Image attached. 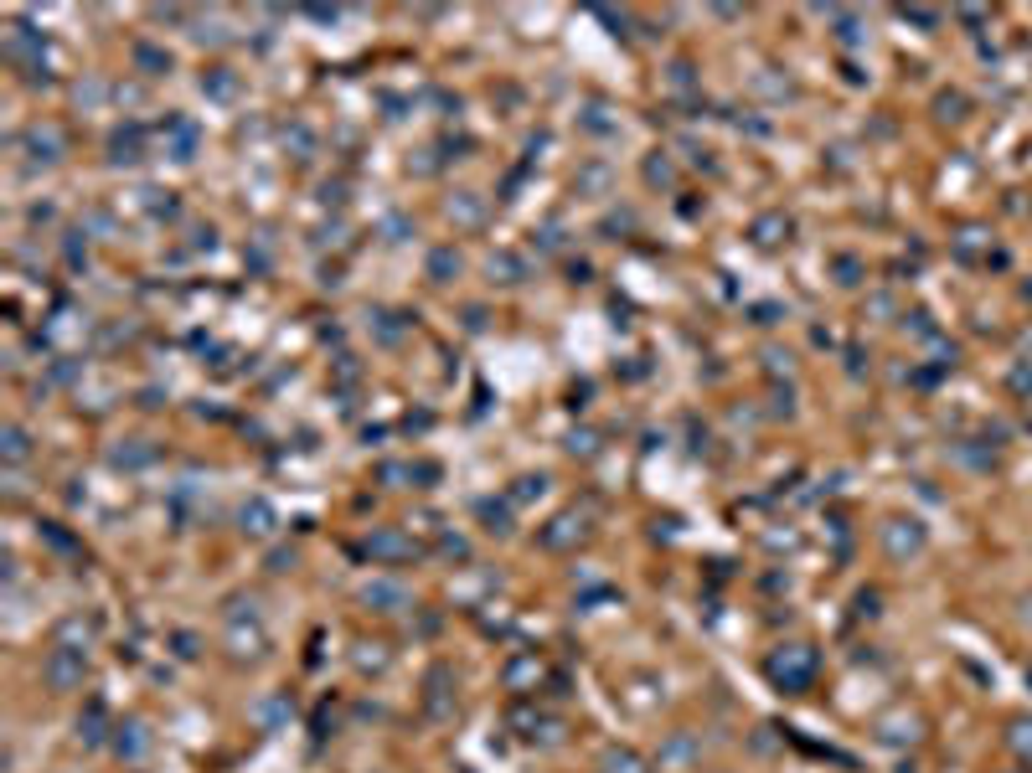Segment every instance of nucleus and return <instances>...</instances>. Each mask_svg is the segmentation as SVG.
Listing matches in <instances>:
<instances>
[{
	"mask_svg": "<svg viewBox=\"0 0 1032 773\" xmlns=\"http://www.w3.org/2000/svg\"><path fill=\"white\" fill-rule=\"evenodd\" d=\"M645 180L651 186H671L676 180V165H671L666 155H656V160H645Z\"/></svg>",
	"mask_w": 1032,
	"mask_h": 773,
	"instance_id": "obj_18",
	"label": "nucleus"
},
{
	"mask_svg": "<svg viewBox=\"0 0 1032 773\" xmlns=\"http://www.w3.org/2000/svg\"><path fill=\"white\" fill-rule=\"evenodd\" d=\"M366 557H377V563H408V557H419V547L403 532H372L366 536Z\"/></svg>",
	"mask_w": 1032,
	"mask_h": 773,
	"instance_id": "obj_5",
	"label": "nucleus"
},
{
	"mask_svg": "<svg viewBox=\"0 0 1032 773\" xmlns=\"http://www.w3.org/2000/svg\"><path fill=\"white\" fill-rule=\"evenodd\" d=\"M202 88H212L217 98H227V93H233V78H227V67H217L212 78H202Z\"/></svg>",
	"mask_w": 1032,
	"mask_h": 773,
	"instance_id": "obj_24",
	"label": "nucleus"
},
{
	"mask_svg": "<svg viewBox=\"0 0 1032 773\" xmlns=\"http://www.w3.org/2000/svg\"><path fill=\"white\" fill-rule=\"evenodd\" d=\"M589 536V516H578V510H568V516H558L552 526L543 532V547L547 552H568L574 541H583Z\"/></svg>",
	"mask_w": 1032,
	"mask_h": 773,
	"instance_id": "obj_4",
	"label": "nucleus"
},
{
	"mask_svg": "<svg viewBox=\"0 0 1032 773\" xmlns=\"http://www.w3.org/2000/svg\"><path fill=\"white\" fill-rule=\"evenodd\" d=\"M749 238L759 242V248H780V242L789 238V217L785 211H759L754 227H749Z\"/></svg>",
	"mask_w": 1032,
	"mask_h": 773,
	"instance_id": "obj_7",
	"label": "nucleus"
},
{
	"mask_svg": "<svg viewBox=\"0 0 1032 773\" xmlns=\"http://www.w3.org/2000/svg\"><path fill=\"white\" fill-rule=\"evenodd\" d=\"M444 552H450V557H470V547H465L459 536H444Z\"/></svg>",
	"mask_w": 1032,
	"mask_h": 773,
	"instance_id": "obj_26",
	"label": "nucleus"
},
{
	"mask_svg": "<svg viewBox=\"0 0 1032 773\" xmlns=\"http://www.w3.org/2000/svg\"><path fill=\"white\" fill-rule=\"evenodd\" d=\"M490 273H501V284H516V279H521V258L501 253V258H490Z\"/></svg>",
	"mask_w": 1032,
	"mask_h": 773,
	"instance_id": "obj_22",
	"label": "nucleus"
},
{
	"mask_svg": "<svg viewBox=\"0 0 1032 773\" xmlns=\"http://www.w3.org/2000/svg\"><path fill=\"white\" fill-rule=\"evenodd\" d=\"M1012 747L1032 763V722H1017V727H1012Z\"/></svg>",
	"mask_w": 1032,
	"mask_h": 773,
	"instance_id": "obj_23",
	"label": "nucleus"
},
{
	"mask_svg": "<svg viewBox=\"0 0 1032 773\" xmlns=\"http://www.w3.org/2000/svg\"><path fill=\"white\" fill-rule=\"evenodd\" d=\"M366 603H382V614H397V608L408 603V593H403L397 583H372V588H366Z\"/></svg>",
	"mask_w": 1032,
	"mask_h": 773,
	"instance_id": "obj_11",
	"label": "nucleus"
},
{
	"mask_svg": "<svg viewBox=\"0 0 1032 773\" xmlns=\"http://www.w3.org/2000/svg\"><path fill=\"white\" fill-rule=\"evenodd\" d=\"M42 681L52 685V691H73V685H83V650H52L42 660Z\"/></svg>",
	"mask_w": 1032,
	"mask_h": 773,
	"instance_id": "obj_2",
	"label": "nucleus"
},
{
	"mask_svg": "<svg viewBox=\"0 0 1032 773\" xmlns=\"http://www.w3.org/2000/svg\"><path fill=\"white\" fill-rule=\"evenodd\" d=\"M109 149H114V160H140V129H119Z\"/></svg>",
	"mask_w": 1032,
	"mask_h": 773,
	"instance_id": "obj_17",
	"label": "nucleus"
},
{
	"mask_svg": "<svg viewBox=\"0 0 1032 773\" xmlns=\"http://www.w3.org/2000/svg\"><path fill=\"white\" fill-rule=\"evenodd\" d=\"M27 149H31V160L52 165V160H62V134L52 129V124H31V129H27Z\"/></svg>",
	"mask_w": 1032,
	"mask_h": 773,
	"instance_id": "obj_6",
	"label": "nucleus"
},
{
	"mask_svg": "<svg viewBox=\"0 0 1032 773\" xmlns=\"http://www.w3.org/2000/svg\"><path fill=\"white\" fill-rule=\"evenodd\" d=\"M882 541H888V552H893V557H904V552H919V547H924V532H919L913 521H888Z\"/></svg>",
	"mask_w": 1032,
	"mask_h": 773,
	"instance_id": "obj_8",
	"label": "nucleus"
},
{
	"mask_svg": "<svg viewBox=\"0 0 1032 773\" xmlns=\"http://www.w3.org/2000/svg\"><path fill=\"white\" fill-rule=\"evenodd\" d=\"M140 444H145V439H129V448H114V464H119V470H124V464H129V470L150 464V459H155V448H140Z\"/></svg>",
	"mask_w": 1032,
	"mask_h": 773,
	"instance_id": "obj_16",
	"label": "nucleus"
},
{
	"mask_svg": "<svg viewBox=\"0 0 1032 773\" xmlns=\"http://www.w3.org/2000/svg\"><path fill=\"white\" fill-rule=\"evenodd\" d=\"M114 747H119V758H140V753L150 747V738H145V727H140V722H129V727H119Z\"/></svg>",
	"mask_w": 1032,
	"mask_h": 773,
	"instance_id": "obj_10",
	"label": "nucleus"
},
{
	"mask_svg": "<svg viewBox=\"0 0 1032 773\" xmlns=\"http://www.w3.org/2000/svg\"><path fill=\"white\" fill-rule=\"evenodd\" d=\"M512 727H521V738H537V727H543V716L532 712V707H512Z\"/></svg>",
	"mask_w": 1032,
	"mask_h": 773,
	"instance_id": "obj_21",
	"label": "nucleus"
},
{
	"mask_svg": "<svg viewBox=\"0 0 1032 773\" xmlns=\"http://www.w3.org/2000/svg\"><path fill=\"white\" fill-rule=\"evenodd\" d=\"M0 444H5V464H27L31 459V439H27V428H16V423H5Z\"/></svg>",
	"mask_w": 1032,
	"mask_h": 773,
	"instance_id": "obj_9",
	"label": "nucleus"
},
{
	"mask_svg": "<svg viewBox=\"0 0 1032 773\" xmlns=\"http://www.w3.org/2000/svg\"><path fill=\"white\" fill-rule=\"evenodd\" d=\"M769 681L780 685V691H805V685L816 681V650L811 645H780V650L769 654Z\"/></svg>",
	"mask_w": 1032,
	"mask_h": 773,
	"instance_id": "obj_1",
	"label": "nucleus"
},
{
	"mask_svg": "<svg viewBox=\"0 0 1032 773\" xmlns=\"http://www.w3.org/2000/svg\"><path fill=\"white\" fill-rule=\"evenodd\" d=\"M455 273H459V253H455V248H439V253L428 258V279H434V284H450Z\"/></svg>",
	"mask_w": 1032,
	"mask_h": 773,
	"instance_id": "obj_12",
	"label": "nucleus"
},
{
	"mask_svg": "<svg viewBox=\"0 0 1032 773\" xmlns=\"http://www.w3.org/2000/svg\"><path fill=\"white\" fill-rule=\"evenodd\" d=\"M543 676H547V665H543V654L537 650H521V654L506 660V685H512L516 696H532V691L543 685Z\"/></svg>",
	"mask_w": 1032,
	"mask_h": 773,
	"instance_id": "obj_3",
	"label": "nucleus"
},
{
	"mask_svg": "<svg viewBox=\"0 0 1032 773\" xmlns=\"http://www.w3.org/2000/svg\"><path fill=\"white\" fill-rule=\"evenodd\" d=\"M671 83H676V88H692V67H687V62H676V67H671Z\"/></svg>",
	"mask_w": 1032,
	"mask_h": 773,
	"instance_id": "obj_25",
	"label": "nucleus"
},
{
	"mask_svg": "<svg viewBox=\"0 0 1032 773\" xmlns=\"http://www.w3.org/2000/svg\"><path fill=\"white\" fill-rule=\"evenodd\" d=\"M605 773H651V769L640 763L630 747H609V753H605Z\"/></svg>",
	"mask_w": 1032,
	"mask_h": 773,
	"instance_id": "obj_14",
	"label": "nucleus"
},
{
	"mask_svg": "<svg viewBox=\"0 0 1032 773\" xmlns=\"http://www.w3.org/2000/svg\"><path fill=\"white\" fill-rule=\"evenodd\" d=\"M605 186H609V171H605V165H583V171H578V191H594V196H599Z\"/></svg>",
	"mask_w": 1032,
	"mask_h": 773,
	"instance_id": "obj_20",
	"label": "nucleus"
},
{
	"mask_svg": "<svg viewBox=\"0 0 1032 773\" xmlns=\"http://www.w3.org/2000/svg\"><path fill=\"white\" fill-rule=\"evenodd\" d=\"M135 62H140L150 78H160V73L171 67V57H166V52H155V47H135Z\"/></svg>",
	"mask_w": 1032,
	"mask_h": 773,
	"instance_id": "obj_19",
	"label": "nucleus"
},
{
	"mask_svg": "<svg viewBox=\"0 0 1032 773\" xmlns=\"http://www.w3.org/2000/svg\"><path fill=\"white\" fill-rule=\"evenodd\" d=\"M450 217H459L465 227H475V222L486 217V207H481V196H475V191H459L455 202H450Z\"/></svg>",
	"mask_w": 1032,
	"mask_h": 773,
	"instance_id": "obj_13",
	"label": "nucleus"
},
{
	"mask_svg": "<svg viewBox=\"0 0 1032 773\" xmlns=\"http://www.w3.org/2000/svg\"><path fill=\"white\" fill-rule=\"evenodd\" d=\"M243 532H253V536H269V532H273V510L264 506V501L243 506Z\"/></svg>",
	"mask_w": 1032,
	"mask_h": 773,
	"instance_id": "obj_15",
	"label": "nucleus"
}]
</instances>
